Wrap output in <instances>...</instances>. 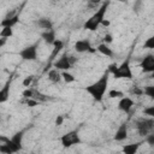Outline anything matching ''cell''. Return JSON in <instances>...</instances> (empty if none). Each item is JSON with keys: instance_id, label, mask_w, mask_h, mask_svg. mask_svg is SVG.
Masks as SVG:
<instances>
[{"instance_id": "1", "label": "cell", "mask_w": 154, "mask_h": 154, "mask_svg": "<svg viewBox=\"0 0 154 154\" xmlns=\"http://www.w3.org/2000/svg\"><path fill=\"white\" fill-rule=\"evenodd\" d=\"M108 79H109V72H105L96 82H94L93 84L85 87V91L97 102L102 101L103 99V95L107 90V87H108Z\"/></svg>"}, {"instance_id": "2", "label": "cell", "mask_w": 154, "mask_h": 154, "mask_svg": "<svg viewBox=\"0 0 154 154\" xmlns=\"http://www.w3.org/2000/svg\"><path fill=\"white\" fill-rule=\"evenodd\" d=\"M108 5H109V1H105V2L96 10V12L84 23L83 28H84V29H88V30H90V31L96 30V29L99 28V25L101 24L102 19H105V14H106V12H107Z\"/></svg>"}, {"instance_id": "3", "label": "cell", "mask_w": 154, "mask_h": 154, "mask_svg": "<svg viewBox=\"0 0 154 154\" xmlns=\"http://www.w3.org/2000/svg\"><path fill=\"white\" fill-rule=\"evenodd\" d=\"M108 72L113 73L114 78H132V72L129 65V59L123 61L120 66L116 64H111L108 66Z\"/></svg>"}, {"instance_id": "4", "label": "cell", "mask_w": 154, "mask_h": 154, "mask_svg": "<svg viewBox=\"0 0 154 154\" xmlns=\"http://www.w3.org/2000/svg\"><path fill=\"white\" fill-rule=\"evenodd\" d=\"M60 141H61L63 147H65V148H69V147H71L73 144H79L82 142L81 138H79L78 132L75 131V130L73 131H70V132H66L65 135H63L61 138H60Z\"/></svg>"}, {"instance_id": "5", "label": "cell", "mask_w": 154, "mask_h": 154, "mask_svg": "<svg viewBox=\"0 0 154 154\" xmlns=\"http://www.w3.org/2000/svg\"><path fill=\"white\" fill-rule=\"evenodd\" d=\"M23 135H24V131L22 130V131L16 132L11 138H8V140H7L6 144H8V146H10V148L12 149V152H13V153H16V152H18V150H20V149H22Z\"/></svg>"}, {"instance_id": "6", "label": "cell", "mask_w": 154, "mask_h": 154, "mask_svg": "<svg viewBox=\"0 0 154 154\" xmlns=\"http://www.w3.org/2000/svg\"><path fill=\"white\" fill-rule=\"evenodd\" d=\"M154 128V120L150 118V119H141L137 122V130H138V134L141 136H146L148 135Z\"/></svg>"}, {"instance_id": "7", "label": "cell", "mask_w": 154, "mask_h": 154, "mask_svg": "<svg viewBox=\"0 0 154 154\" xmlns=\"http://www.w3.org/2000/svg\"><path fill=\"white\" fill-rule=\"evenodd\" d=\"M19 55L23 60H29V61L35 60L37 58V45H31L25 47L19 52Z\"/></svg>"}, {"instance_id": "8", "label": "cell", "mask_w": 154, "mask_h": 154, "mask_svg": "<svg viewBox=\"0 0 154 154\" xmlns=\"http://www.w3.org/2000/svg\"><path fill=\"white\" fill-rule=\"evenodd\" d=\"M53 66H54L57 70H63V71L69 70V69L71 67V63H70V60H69L67 54H66V53H64V54H63V55H61L57 61H54Z\"/></svg>"}, {"instance_id": "9", "label": "cell", "mask_w": 154, "mask_h": 154, "mask_svg": "<svg viewBox=\"0 0 154 154\" xmlns=\"http://www.w3.org/2000/svg\"><path fill=\"white\" fill-rule=\"evenodd\" d=\"M141 69L143 72H153L154 71V55L148 54L143 58L141 63Z\"/></svg>"}, {"instance_id": "10", "label": "cell", "mask_w": 154, "mask_h": 154, "mask_svg": "<svg viewBox=\"0 0 154 154\" xmlns=\"http://www.w3.org/2000/svg\"><path fill=\"white\" fill-rule=\"evenodd\" d=\"M10 88H11V81H6L4 87L0 89V103L6 102L10 97Z\"/></svg>"}, {"instance_id": "11", "label": "cell", "mask_w": 154, "mask_h": 154, "mask_svg": "<svg viewBox=\"0 0 154 154\" xmlns=\"http://www.w3.org/2000/svg\"><path fill=\"white\" fill-rule=\"evenodd\" d=\"M132 106H134V101L130 97H122L118 103V108L123 112H129Z\"/></svg>"}, {"instance_id": "12", "label": "cell", "mask_w": 154, "mask_h": 154, "mask_svg": "<svg viewBox=\"0 0 154 154\" xmlns=\"http://www.w3.org/2000/svg\"><path fill=\"white\" fill-rule=\"evenodd\" d=\"M90 42L88 40H78L76 43H75V49L78 52V53H84V52H88L90 49Z\"/></svg>"}, {"instance_id": "13", "label": "cell", "mask_w": 154, "mask_h": 154, "mask_svg": "<svg viewBox=\"0 0 154 154\" xmlns=\"http://www.w3.org/2000/svg\"><path fill=\"white\" fill-rule=\"evenodd\" d=\"M128 137V129H126V125L125 124H122L118 130L116 131V135H114V140L116 141H123Z\"/></svg>"}, {"instance_id": "14", "label": "cell", "mask_w": 154, "mask_h": 154, "mask_svg": "<svg viewBox=\"0 0 154 154\" xmlns=\"http://www.w3.org/2000/svg\"><path fill=\"white\" fill-rule=\"evenodd\" d=\"M18 20H19V16L18 14H14V16H11V17H6L0 23V25L1 26H11V28H13L18 23Z\"/></svg>"}, {"instance_id": "15", "label": "cell", "mask_w": 154, "mask_h": 154, "mask_svg": "<svg viewBox=\"0 0 154 154\" xmlns=\"http://www.w3.org/2000/svg\"><path fill=\"white\" fill-rule=\"evenodd\" d=\"M41 37L45 40L46 43L53 45V42H54V40H55V32H54L53 29H49V30H46L45 32H42Z\"/></svg>"}, {"instance_id": "16", "label": "cell", "mask_w": 154, "mask_h": 154, "mask_svg": "<svg viewBox=\"0 0 154 154\" xmlns=\"http://www.w3.org/2000/svg\"><path fill=\"white\" fill-rule=\"evenodd\" d=\"M53 46H54V48H53V52H52V54H51V60H53L55 57H57V54L63 49V47H64V43H63V41H60V40H54V42H53Z\"/></svg>"}, {"instance_id": "17", "label": "cell", "mask_w": 154, "mask_h": 154, "mask_svg": "<svg viewBox=\"0 0 154 154\" xmlns=\"http://www.w3.org/2000/svg\"><path fill=\"white\" fill-rule=\"evenodd\" d=\"M96 49H97L101 54H103V55H106V57H112V55H113L112 49H111L106 43H101V45H99Z\"/></svg>"}, {"instance_id": "18", "label": "cell", "mask_w": 154, "mask_h": 154, "mask_svg": "<svg viewBox=\"0 0 154 154\" xmlns=\"http://www.w3.org/2000/svg\"><path fill=\"white\" fill-rule=\"evenodd\" d=\"M140 143H132V144H126L123 147V152L125 154H135L138 150Z\"/></svg>"}, {"instance_id": "19", "label": "cell", "mask_w": 154, "mask_h": 154, "mask_svg": "<svg viewBox=\"0 0 154 154\" xmlns=\"http://www.w3.org/2000/svg\"><path fill=\"white\" fill-rule=\"evenodd\" d=\"M48 79L54 82V83H57V82H59L61 79V73H59V71L57 69H53V70H51L48 72Z\"/></svg>"}, {"instance_id": "20", "label": "cell", "mask_w": 154, "mask_h": 154, "mask_svg": "<svg viewBox=\"0 0 154 154\" xmlns=\"http://www.w3.org/2000/svg\"><path fill=\"white\" fill-rule=\"evenodd\" d=\"M37 24H38L40 28L46 29V30H49V29H52V26H53L52 22H51L49 19H47V18H41V19H38Z\"/></svg>"}, {"instance_id": "21", "label": "cell", "mask_w": 154, "mask_h": 154, "mask_svg": "<svg viewBox=\"0 0 154 154\" xmlns=\"http://www.w3.org/2000/svg\"><path fill=\"white\" fill-rule=\"evenodd\" d=\"M13 35V30L11 26H2L1 31H0V37H11Z\"/></svg>"}, {"instance_id": "22", "label": "cell", "mask_w": 154, "mask_h": 154, "mask_svg": "<svg viewBox=\"0 0 154 154\" xmlns=\"http://www.w3.org/2000/svg\"><path fill=\"white\" fill-rule=\"evenodd\" d=\"M61 77H63V79H64L66 83H72V82H75L73 75H71V73H69V72H66V71H63V72H61Z\"/></svg>"}, {"instance_id": "23", "label": "cell", "mask_w": 154, "mask_h": 154, "mask_svg": "<svg viewBox=\"0 0 154 154\" xmlns=\"http://www.w3.org/2000/svg\"><path fill=\"white\" fill-rule=\"evenodd\" d=\"M0 153L11 154V153H13V152H12V149L10 148L8 144H6V143H0Z\"/></svg>"}, {"instance_id": "24", "label": "cell", "mask_w": 154, "mask_h": 154, "mask_svg": "<svg viewBox=\"0 0 154 154\" xmlns=\"http://www.w3.org/2000/svg\"><path fill=\"white\" fill-rule=\"evenodd\" d=\"M108 96L112 97V99H114V97H122V96H124V94L122 91H119V90L113 89V90H109L108 91Z\"/></svg>"}, {"instance_id": "25", "label": "cell", "mask_w": 154, "mask_h": 154, "mask_svg": "<svg viewBox=\"0 0 154 154\" xmlns=\"http://www.w3.org/2000/svg\"><path fill=\"white\" fill-rule=\"evenodd\" d=\"M144 48H149V49H153L154 48V37H149L147 38V41L144 42Z\"/></svg>"}, {"instance_id": "26", "label": "cell", "mask_w": 154, "mask_h": 154, "mask_svg": "<svg viewBox=\"0 0 154 154\" xmlns=\"http://www.w3.org/2000/svg\"><path fill=\"white\" fill-rule=\"evenodd\" d=\"M144 94H147L149 97H154V87H152V85H149V87H146L144 88Z\"/></svg>"}, {"instance_id": "27", "label": "cell", "mask_w": 154, "mask_h": 154, "mask_svg": "<svg viewBox=\"0 0 154 154\" xmlns=\"http://www.w3.org/2000/svg\"><path fill=\"white\" fill-rule=\"evenodd\" d=\"M32 81H34V76H28V77H25L23 79V85L24 87H29L32 83Z\"/></svg>"}, {"instance_id": "28", "label": "cell", "mask_w": 154, "mask_h": 154, "mask_svg": "<svg viewBox=\"0 0 154 154\" xmlns=\"http://www.w3.org/2000/svg\"><path fill=\"white\" fill-rule=\"evenodd\" d=\"M25 99H30V97H32V95H34V91L31 90V89H25L24 91H23V94H22Z\"/></svg>"}, {"instance_id": "29", "label": "cell", "mask_w": 154, "mask_h": 154, "mask_svg": "<svg viewBox=\"0 0 154 154\" xmlns=\"http://www.w3.org/2000/svg\"><path fill=\"white\" fill-rule=\"evenodd\" d=\"M144 114L149 117H154V106H150L148 108H144Z\"/></svg>"}, {"instance_id": "30", "label": "cell", "mask_w": 154, "mask_h": 154, "mask_svg": "<svg viewBox=\"0 0 154 154\" xmlns=\"http://www.w3.org/2000/svg\"><path fill=\"white\" fill-rule=\"evenodd\" d=\"M26 105H28L29 107H35V106H37V105H38V102H37L36 100H32V99L30 97V99H28Z\"/></svg>"}, {"instance_id": "31", "label": "cell", "mask_w": 154, "mask_h": 154, "mask_svg": "<svg viewBox=\"0 0 154 154\" xmlns=\"http://www.w3.org/2000/svg\"><path fill=\"white\" fill-rule=\"evenodd\" d=\"M63 122H64L63 116H58V117L55 118V125H57V126H60V125L63 124Z\"/></svg>"}, {"instance_id": "32", "label": "cell", "mask_w": 154, "mask_h": 154, "mask_svg": "<svg viewBox=\"0 0 154 154\" xmlns=\"http://www.w3.org/2000/svg\"><path fill=\"white\" fill-rule=\"evenodd\" d=\"M103 40H105V43H111V42H112V35H109V34H106Z\"/></svg>"}, {"instance_id": "33", "label": "cell", "mask_w": 154, "mask_h": 154, "mask_svg": "<svg viewBox=\"0 0 154 154\" xmlns=\"http://www.w3.org/2000/svg\"><path fill=\"white\" fill-rule=\"evenodd\" d=\"M147 142H148L150 146H154V135H149L148 138H147Z\"/></svg>"}, {"instance_id": "34", "label": "cell", "mask_w": 154, "mask_h": 154, "mask_svg": "<svg viewBox=\"0 0 154 154\" xmlns=\"http://www.w3.org/2000/svg\"><path fill=\"white\" fill-rule=\"evenodd\" d=\"M7 140H8L7 136H1V135H0V143H6Z\"/></svg>"}, {"instance_id": "35", "label": "cell", "mask_w": 154, "mask_h": 154, "mask_svg": "<svg viewBox=\"0 0 154 154\" xmlns=\"http://www.w3.org/2000/svg\"><path fill=\"white\" fill-rule=\"evenodd\" d=\"M100 0H89V6H96V4H99Z\"/></svg>"}, {"instance_id": "36", "label": "cell", "mask_w": 154, "mask_h": 154, "mask_svg": "<svg viewBox=\"0 0 154 154\" xmlns=\"http://www.w3.org/2000/svg\"><path fill=\"white\" fill-rule=\"evenodd\" d=\"M134 93H135V94H137V95H141V94H142L143 91H142V90H141L140 88H137V87H135V88H134Z\"/></svg>"}, {"instance_id": "37", "label": "cell", "mask_w": 154, "mask_h": 154, "mask_svg": "<svg viewBox=\"0 0 154 154\" xmlns=\"http://www.w3.org/2000/svg\"><path fill=\"white\" fill-rule=\"evenodd\" d=\"M5 43H6V37H1L0 38V47H2Z\"/></svg>"}, {"instance_id": "38", "label": "cell", "mask_w": 154, "mask_h": 154, "mask_svg": "<svg viewBox=\"0 0 154 154\" xmlns=\"http://www.w3.org/2000/svg\"><path fill=\"white\" fill-rule=\"evenodd\" d=\"M101 24H102V25H105V26H108V25H109V22H108V20H106V19H102Z\"/></svg>"}, {"instance_id": "39", "label": "cell", "mask_w": 154, "mask_h": 154, "mask_svg": "<svg viewBox=\"0 0 154 154\" xmlns=\"http://www.w3.org/2000/svg\"><path fill=\"white\" fill-rule=\"evenodd\" d=\"M116 1H120V2H126L128 0H116Z\"/></svg>"}]
</instances>
